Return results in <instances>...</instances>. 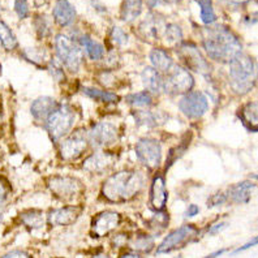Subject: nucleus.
<instances>
[{"instance_id":"nucleus-1","label":"nucleus","mask_w":258,"mask_h":258,"mask_svg":"<svg viewBox=\"0 0 258 258\" xmlns=\"http://www.w3.org/2000/svg\"><path fill=\"white\" fill-rule=\"evenodd\" d=\"M202 46L210 59L219 63H230L239 54H241V43L230 29L222 25H215L205 29L202 35Z\"/></svg>"},{"instance_id":"nucleus-2","label":"nucleus","mask_w":258,"mask_h":258,"mask_svg":"<svg viewBox=\"0 0 258 258\" xmlns=\"http://www.w3.org/2000/svg\"><path fill=\"white\" fill-rule=\"evenodd\" d=\"M145 179L139 171H119L108 177L102 186V195L113 204L133 200L144 188Z\"/></svg>"},{"instance_id":"nucleus-3","label":"nucleus","mask_w":258,"mask_h":258,"mask_svg":"<svg viewBox=\"0 0 258 258\" xmlns=\"http://www.w3.org/2000/svg\"><path fill=\"white\" fill-rule=\"evenodd\" d=\"M257 67L255 60L248 55L239 54L230 61V84L237 94H246L255 86Z\"/></svg>"},{"instance_id":"nucleus-4","label":"nucleus","mask_w":258,"mask_h":258,"mask_svg":"<svg viewBox=\"0 0 258 258\" xmlns=\"http://www.w3.org/2000/svg\"><path fill=\"white\" fill-rule=\"evenodd\" d=\"M55 50L57 59L71 72H77L82 64V50L72 37L66 34H57L55 38Z\"/></svg>"},{"instance_id":"nucleus-5","label":"nucleus","mask_w":258,"mask_h":258,"mask_svg":"<svg viewBox=\"0 0 258 258\" xmlns=\"http://www.w3.org/2000/svg\"><path fill=\"white\" fill-rule=\"evenodd\" d=\"M163 79V90L171 95L185 94L195 86V79L185 67L172 66L167 71Z\"/></svg>"},{"instance_id":"nucleus-6","label":"nucleus","mask_w":258,"mask_h":258,"mask_svg":"<svg viewBox=\"0 0 258 258\" xmlns=\"http://www.w3.org/2000/svg\"><path fill=\"white\" fill-rule=\"evenodd\" d=\"M75 121V113L70 106H57L46 119V129L51 139L59 141L70 132Z\"/></svg>"},{"instance_id":"nucleus-7","label":"nucleus","mask_w":258,"mask_h":258,"mask_svg":"<svg viewBox=\"0 0 258 258\" xmlns=\"http://www.w3.org/2000/svg\"><path fill=\"white\" fill-rule=\"evenodd\" d=\"M199 230L196 227L186 224V226L180 227L177 230L172 231L168 236L164 237L162 244L158 246L157 254H163V253H170L177 248H181L188 242L193 241L195 237L197 236Z\"/></svg>"},{"instance_id":"nucleus-8","label":"nucleus","mask_w":258,"mask_h":258,"mask_svg":"<svg viewBox=\"0 0 258 258\" xmlns=\"http://www.w3.org/2000/svg\"><path fill=\"white\" fill-rule=\"evenodd\" d=\"M136 155L144 166L155 170L162 161L161 144L154 139H141L136 145Z\"/></svg>"},{"instance_id":"nucleus-9","label":"nucleus","mask_w":258,"mask_h":258,"mask_svg":"<svg viewBox=\"0 0 258 258\" xmlns=\"http://www.w3.org/2000/svg\"><path fill=\"white\" fill-rule=\"evenodd\" d=\"M47 185L57 199L66 200V201L76 199L82 190V184L79 180L70 176L50 177Z\"/></svg>"},{"instance_id":"nucleus-10","label":"nucleus","mask_w":258,"mask_h":258,"mask_svg":"<svg viewBox=\"0 0 258 258\" xmlns=\"http://www.w3.org/2000/svg\"><path fill=\"white\" fill-rule=\"evenodd\" d=\"M180 111L189 119H199L204 116L209 108L208 99L201 92H188L179 102Z\"/></svg>"},{"instance_id":"nucleus-11","label":"nucleus","mask_w":258,"mask_h":258,"mask_svg":"<svg viewBox=\"0 0 258 258\" xmlns=\"http://www.w3.org/2000/svg\"><path fill=\"white\" fill-rule=\"evenodd\" d=\"M89 145L88 135L84 131H76L75 133L60 144V157L64 161H75L86 150Z\"/></svg>"},{"instance_id":"nucleus-12","label":"nucleus","mask_w":258,"mask_h":258,"mask_svg":"<svg viewBox=\"0 0 258 258\" xmlns=\"http://www.w3.org/2000/svg\"><path fill=\"white\" fill-rule=\"evenodd\" d=\"M180 59L184 61V66L201 75H208L210 72V66L206 61L200 50L193 43H183L177 48Z\"/></svg>"},{"instance_id":"nucleus-13","label":"nucleus","mask_w":258,"mask_h":258,"mask_svg":"<svg viewBox=\"0 0 258 258\" xmlns=\"http://www.w3.org/2000/svg\"><path fill=\"white\" fill-rule=\"evenodd\" d=\"M86 135L94 148H104L116 141L117 129L110 123H98Z\"/></svg>"},{"instance_id":"nucleus-14","label":"nucleus","mask_w":258,"mask_h":258,"mask_svg":"<svg viewBox=\"0 0 258 258\" xmlns=\"http://www.w3.org/2000/svg\"><path fill=\"white\" fill-rule=\"evenodd\" d=\"M121 217L115 211H103L93 219L92 233L94 237L107 236L108 233L119 227Z\"/></svg>"},{"instance_id":"nucleus-15","label":"nucleus","mask_w":258,"mask_h":258,"mask_svg":"<svg viewBox=\"0 0 258 258\" xmlns=\"http://www.w3.org/2000/svg\"><path fill=\"white\" fill-rule=\"evenodd\" d=\"M81 214L80 206H64L52 210L48 214V222L52 226H68L75 223Z\"/></svg>"},{"instance_id":"nucleus-16","label":"nucleus","mask_w":258,"mask_h":258,"mask_svg":"<svg viewBox=\"0 0 258 258\" xmlns=\"http://www.w3.org/2000/svg\"><path fill=\"white\" fill-rule=\"evenodd\" d=\"M167 202L166 181L161 175L153 179L150 189V205L155 211H163Z\"/></svg>"},{"instance_id":"nucleus-17","label":"nucleus","mask_w":258,"mask_h":258,"mask_svg":"<svg viewBox=\"0 0 258 258\" xmlns=\"http://www.w3.org/2000/svg\"><path fill=\"white\" fill-rule=\"evenodd\" d=\"M55 22L60 26H70L76 19L75 7L71 4L70 0H56V4L52 11Z\"/></svg>"},{"instance_id":"nucleus-18","label":"nucleus","mask_w":258,"mask_h":258,"mask_svg":"<svg viewBox=\"0 0 258 258\" xmlns=\"http://www.w3.org/2000/svg\"><path fill=\"white\" fill-rule=\"evenodd\" d=\"M164 20L155 13H150L146 16V19L141 22L140 30L145 38L151 39H158L164 32Z\"/></svg>"},{"instance_id":"nucleus-19","label":"nucleus","mask_w":258,"mask_h":258,"mask_svg":"<svg viewBox=\"0 0 258 258\" xmlns=\"http://www.w3.org/2000/svg\"><path fill=\"white\" fill-rule=\"evenodd\" d=\"M113 164V155L108 154V153H95L92 157H89L82 167L84 170L88 172H94V173H101L108 170Z\"/></svg>"},{"instance_id":"nucleus-20","label":"nucleus","mask_w":258,"mask_h":258,"mask_svg":"<svg viewBox=\"0 0 258 258\" xmlns=\"http://www.w3.org/2000/svg\"><path fill=\"white\" fill-rule=\"evenodd\" d=\"M255 189V184L253 181H241L239 184H235L231 186V189L227 193V197H230L231 201L236 202V204H246L250 200L253 190Z\"/></svg>"},{"instance_id":"nucleus-21","label":"nucleus","mask_w":258,"mask_h":258,"mask_svg":"<svg viewBox=\"0 0 258 258\" xmlns=\"http://www.w3.org/2000/svg\"><path fill=\"white\" fill-rule=\"evenodd\" d=\"M57 106H59V104H57V102L55 101L54 98L41 97L33 102L32 107H30V112H32V115L35 119L44 120L47 119L48 115H50Z\"/></svg>"},{"instance_id":"nucleus-22","label":"nucleus","mask_w":258,"mask_h":258,"mask_svg":"<svg viewBox=\"0 0 258 258\" xmlns=\"http://www.w3.org/2000/svg\"><path fill=\"white\" fill-rule=\"evenodd\" d=\"M142 82L148 89V93L151 94H159L163 90V79L161 73L154 70L153 67H148L142 72Z\"/></svg>"},{"instance_id":"nucleus-23","label":"nucleus","mask_w":258,"mask_h":258,"mask_svg":"<svg viewBox=\"0 0 258 258\" xmlns=\"http://www.w3.org/2000/svg\"><path fill=\"white\" fill-rule=\"evenodd\" d=\"M257 102H249L240 111L239 116L242 124L252 132H257L258 116H257Z\"/></svg>"},{"instance_id":"nucleus-24","label":"nucleus","mask_w":258,"mask_h":258,"mask_svg":"<svg viewBox=\"0 0 258 258\" xmlns=\"http://www.w3.org/2000/svg\"><path fill=\"white\" fill-rule=\"evenodd\" d=\"M150 61L153 64V68L157 70L159 73H166L173 66V61L171 56L162 48H154L150 52Z\"/></svg>"},{"instance_id":"nucleus-25","label":"nucleus","mask_w":258,"mask_h":258,"mask_svg":"<svg viewBox=\"0 0 258 258\" xmlns=\"http://www.w3.org/2000/svg\"><path fill=\"white\" fill-rule=\"evenodd\" d=\"M142 12V0H123L120 17L125 22H133Z\"/></svg>"},{"instance_id":"nucleus-26","label":"nucleus","mask_w":258,"mask_h":258,"mask_svg":"<svg viewBox=\"0 0 258 258\" xmlns=\"http://www.w3.org/2000/svg\"><path fill=\"white\" fill-rule=\"evenodd\" d=\"M80 44H82V47L85 48L89 57H90L92 60L102 59V56H103L104 54L103 46L97 43L95 41H93L92 38L89 37V35H82V37H80Z\"/></svg>"},{"instance_id":"nucleus-27","label":"nucleus","mask_w":258,"mask_h":258,"mask_svg":"<svg viewBox=\"0 0 258 258\" xmlns=\"http://www.w3.org/2000/svg\"><path fill=\"white\" fill-rule=\"evenodd\" d=\"M0 41H2V44L4 46V48L8 51L15 50L19 46L17 38L15 37L12 30L3 21H0Z\"/></svg>"},{"instance_id":"nucleus-28","label":"nucleus","mask_w":258,"mask_h":258,"mask_svg":"<svg viewBox=\"0 0 258 258\" xmlns=\"http://www.w3.org/2000/svg\"><path fill=\"white\" fill-rule=\"evenodd\" d=\"M82 92H84V94L88 95L89 98H93V99H97V101L106 102V103H115V102L119 101L117 95L112 94V93L103 92V90L97 88H84Z\"/></svg>"},{"instance_id":"nucleus-29","label":"nucleus","mask_w":258,"mask_h":258,"mask_svg":"<svg viewBox=\"0 0 258 258\" xmlns=\"http://www.w3.org/2000/svg\"><path fill=\"white\" fill-rule=\"evenodd\" d=\"M135 117L139 125L157 126L158 124L162 123L161 117L158 116L157 113L151 112V111H139V112H135Z\"/></svg>"},{"instance_id":"nucleus-30","label":"nucleus","mask_w":258,"mask_h":258,"mask_svg":"<svg viewBox=\"0 0 258 258\" xmlns=\"http://www.w3.org/2000/svg\"><path fill=\"white\" fill-rule=\"evenodd\" d=\"M200 8H201V20L205 25H211L214 24L217 16H215L214 8H213V2L211 0H197Z\"/></svg>"},{"instance_id":"nucleus-31","label":"nucleus","mask_w":258,"mask_h":258,"mask_svg":"<svg viewBox=\"0 0 258 258\" xmlns=\"http://www.w3.org/2000/svg\"><path fill=\"white\" fill-rule=\"evenodd\" d=\"M21 221L29 228H38L43 223V215L41 211H26L21 215Z\"/></svg>"},{"instance_id":"nucleus-32","label":"nucleus","mask_w":258,"mask_h":258,"mask_svg":"<svg viewBox=\"0 0 258 258\" xmlns=\"http://www.w3.org/2000/svg\"><path fill=\"white\" fill-rule=\"evenodd\" d=\"M126 101H128L129 104H132V106H137V107H148L153 103V98H151V94L148 92H140L136 93V94L129 95L126 98Z\"/></svg>"},{"instance_id":"nucleus-33","label":"nucleus","mask_w":258,"mask_h":258,"mask_svg":"<svg viewBox=\"0 0 258 258\" xmlns=\"http://www.w3.org/2000/svg\"><path fill=\"white\" fill-rule=\"evenodd\" d=\"M163 35L170 43H179V42L183 39V32H181V29L177 25H175V24L166 25Z\"/></svg>"},{"instance_id":"nucleus-34","label":"nucleus","mask_w":258,"mask_h":258,"mask_svg":"<svg viewBox=\"0 0 258 258\" xmlns=\"http://www.w3.org/2000/svg\"><path fill=\"white\" fill-rule=\"evenodd\" d=\"M111 38H112V41L115 42L119 46H123L128 42V35L126 33L124 32L123 29H120L119 26H113L112 32H111Z\"/></svg>"},{"instance_id":"nucleus-35","label":"nucleus","mask_w":258,"mask_h":258,"mask_svg":"<svg viewBox=\"0 0 258 258\" xmlns=\"http://www.w3.org/2000/svg\"><path fill=\"white\" fill-rule=\"evenodd\" d=\"M48 70H50L51 75L54 76L57 81H63L64 80L63 68H61V64H60L56 59L51 60L50 66H48Z\"/></svg>"},{"instance_id":"nucleus-36","label":"nucleus","mask_w":258,"mask_h":258,"mask_svg":"<svg viewBox=\"0 0 258 258\" xmlns=\"http://www.w3.org/2000/svg\"><path fill=\"white\" fill-rule=\"evenodd\" d=\"M15 11L19 19H25L29 15L28 0H15Z\"/></svg>"},{"instance_id":"nucleus-37","label":"nucleus","mask_w":258,"mask_h":258,"mask_svg":"<svg viewBox=\"0 0 258 258\" xmlns=\"http://www.w3.org/2000/svg\"><path fill=\"white\" fill-rule=\"evenodd\" d=\"M135 246L142 252H149L153 248V239L148 236H141L135 241Z\"/></svg>"},{"instance_id":"nucleus-38","label":"nucleus","mask_w":258,"mask_h":258,"mask_svg":"<svg viewBox=\"0 0 258 258\" xmlns=\"http://www.w3.org/2000/svg\"><path fill=\"white\" fill-rule=\"evenodd\" d=\"M227 199H228V197H227L226 193H222V192L215 193V195H213L210 199H209V206H210V208L219 206V205L224 204V202L227 201Z\"/></svg>"},{"instance_id":"nucleus-39","label":"nucleus","mask_w":258,"mask_h":258,"mask_svg":"<svg viewBox=\"0 0 258 258\" xmlns=\"http://www.w3.org/2000/svg\"><path fill=\"white\" fill-rule=\"evenodd\" d=\"M39 25H41L38 26V33H39V34L44 35L50 32V26H48V22L47 20H46V17H39Z\"/></svg>"},{"instance_id":"nucleus-40","label":"nucleus","mask_w":258,"mask_h":258,"mask_svg":"<svg viewBox=\"0 0 258 258\" xmlns=\"http://www.w3.org/2000/svg\"><path fill=\"white\" fill-rule=\"evenodd\" d=\"M2 258H30V255L28 253L22 252V250H12V252L4 254Z\"/></svg>"},{"instance_id":"nucleus-41","label":"nucleus","mask_w":258,"mask_h":258,"mask_svg":"<svg viewBox=\"0 0 258 258\" xmlns=\"http://www.w3.org/2000/svg\"><path fill=\"white\" fill-rule=\"evenodd\" d=\"M252 0H223V3L226 6H232V7H237V6H244V4L250 3Z\"/></svg>"},{"instance_id":"nucleus-42","label":"nucleus","mask_w":258,"mask_h":258,"mask_svg":"<svg viewBox=\"0 0 258 258\" xmlns=\"http://www.w3.org/2000/svg\"><path fill=\"white\" fill-rule=\"evenodd\" d=\"M226 226H227V223H224V222H221V223L214 224V226L210 228L209 233H210V235H215V233H219L222 230H224V228H226Z\"/></svg>"},{"instance_id":"nucleus-43","label":"nucleus","mask_w":258,"mask_h":258,"mask_svg":"<svg viewBox=\"0 0 258 258\" xmlns=\"http://www.w3.org/2000/svg\"><path fill=\"white\" fill-rule=\"evenodd\" d=\"M199 211H200L199 206H196V205H190V206H189V208H188V210H186L185 217H186V218L195 217V215L199 214Z\"/></svg>"},{"instance_id":"nucleus-44","label":"nucleus","mask_w":258,"mask_h":258,"mask_svg":"<svg viewBox=\"0 0 258 258\" xmlns=\"http://www.w3.org/2000/svg\"><path fill=\"white\" fill-rule=\"evenodd\" d=\"M113 244L116 246H120V245H124L126 241V236L125 235H123V233H120V235H116V236L113 237Z\"/></svg>"},{"instance_id":"nucleus-45","label":"nucleus","mask_w":258,"mask_h":258,"mask_svg":"<svg viewBox=\"0 0 258 258\" xmlns=\"http://www.w3.org/2000/svg\"><path fill=\"white\" fill-rule=\"evenodd\" d=\"M7 196H8V190H7L6 184L3 181H0V204L6 201Z\"/></svg>"},{"instance_id":"nucleus-46","label":"nucleus","mask_w":258,"mask_h":258,"mask_svg":"<svg viewBox=\"0 0 258 258\" xmlns=\"http://www.w3.org/2000/svg\"><path fill=\"white\" fill-rule=\"evenodd\" d=\"M255 244H257V237H254V239L252 240V241L250 242H248V244H246V245H244V246H241V248H239V249H236V250H235V253H239V252H242V250H245V249H249V248H252V246H254Z\"/></svg>"},{"instance_id":"nucleus-47","label":"nucleus","mask_w":258,"mask_h":258,"mask_svg":"<svg viewBox=\"0 0 258 258\" xmlns=\"http://www.w3.org/2000/svg\"><path fill=\"white\" fill-rule=\"evenodd\" d=\"M144 2H145V4L149 7V8H155V7L159 4L161 0H144Z\"/></svg>"},{"instance_id":"nucleus-48","label":"nucleus","mask_w":258,"mask_h":258,"mask_svg":"<svg viewBox=\"0 0 258 258\" xmlns=\"http://www.w3.org/2000/svg\"><path fill=\"white\" fill-rule=\"evenodd\" d=\"M226 252H227V249H221V250H218V252H215V253H211L210 255H208V257H205V258H218L219 255H222L223 253H226Z\"/></svg>"},{"instance_id":"nucleus-49","label":"nucleus","mask_w":258,"mask_h":258,"mask_svg":"<svg viewBox=\"0 0 258 258\" xmlns=\"http://www.w3.org/2000/svg\"><path fill=\"white\" fill-rule=\"evenodd\" d=\"M121 258H141V255L139 253H126Z\"/></svg>"},{"instance_id":"nucleus-50","label":"nucleus","mask_w":258,"mask_h":258,"mask_svg":"<svg viewBox=\"0 0 258 258\" xmlns=\"http://www.w3.org/2000/svg\"><path fill=\"white\" fill-rule=\"evenodd\" d=\"M93 258H111V257H110V255H107V254H102V253H101V254L94 255V257H93Z\"/></svg>"},{"instance_id":"nucleus-51","label":"nucleus","mask_w":258,"mask_h":258,"mask_svg":"<svg viewBox=\"0 0 258 258\" xmlns=\"http://www.w3.org/2000/svg\"><path fill=\"white\" fill-rule=\"evenodd\" d=\"M2 219H3V213L0 211V222H2Z\"/></svg>"},{"instance_id":"nucleus-52","label":"nucleus","mask_w":258,"mask_h":258,"mask_svg":"<svg viewBox=\"0 0 258 258\" xmlns=\"http://www.w3.org/2000/svg\"><path fill=\"white\" fill-rule=\"evenodd\" d=\"M167 2H179V0H167Z\"/></svg>"},{"instance_id":"nucleus-53","label":"nucleus","mask_w":258,"mask_h":258,"mask_svg":"<svg viewBox=\"0 0 258 258\" xmlns=\"http://www.w3.org/2000/svg\"><path fill=\"white\" fill-rule=\"evenodd\" d=\"M0 71H2V67H0Z\"/></svg>"},{"instance_id":"nucleus-54","label":"nucleus","mask_w":258,"mask_h":258,"mask_svg":"<svg viewBox=\"0 0 258 258\" xmlns=\"http://www.w3.org/2000/svg\"><path fill=\"white\" fill-rule=\"evenodd\" d=\"M176 258H180V257H176Z\"/></svg>"}]
</instances>
